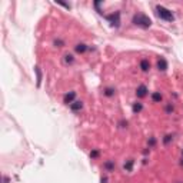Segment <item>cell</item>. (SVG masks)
Returning <instances> with one entry per match:
<instances>
[{"label":"cell","instance_id":"cell-1","mask_svg":"<svg viewBox=\"0 0 183 183\" xmlns=\"http://www.w3.org/2000/svg\"><path fill=\"white\" fill-rule=\"evenodd\" d=\"M132 23L137 27H142V29H149L152 26V20L143 13H137L133 16L132 19Z\"/></svg>","mask_w":183,"mask_h":183},{"label":"cell","instance_id":"cell-2","mask_svg":"<svg viewBox=\"0 0 183 183\" xmlns=\"http://www.w3.org/2000/svg\"><path fill=\"white\" fill-rule=\"evenodd\" d=\"M156 14L160 17L162 20H164V22H173L175 20V16H173V13L170 12L169 9H166L164 6H156Z\"/></svg>","mask_w":183,"mask_h":183},{"label":"cell","instance_id":"cell-3","mask_svg":"<svg viewBox=\"0 0 183 183\" xmlns=\"http://www.w3.org/2000/svg\"><path fill=\"white\" fill-rule=\"evenodd\" d=\"M107 22L110 23L112 27H119L120 26V12H115V13L106 16Z\"/></svg>","mask_w":183,"mask_h":183},{"label":"cell","instance_id":"cell-4","mask_svg":"<svg viewBox=\"0 0 183 183\" xmlns=\"http://www.w3.org/2000/svg\"><path fill=\"white\" fill-rule=\"evenodd\" d=\"M147 92H149V90H147V86H146V85H140L136 89V96L139 99H143V97H146V96H147Z\"/></svg>","mask_w":183,"mask_h":183},{"label":"cell","instance_id":"cell-5","mask_svg":"<svg viewBox=\"0 0 183 183\" xmlns=\"http://www.w3.org/2000/svg\"><path fill=\"white\" fill-rule=\"evenodd\" d=\"M74 99H76V92H69V93H66L65 97H63V102H65L66 105H72L73 102H74Z\"/></svg>","mask_w":183,"mask_h":183},{"label":"cell","instance_id":"cell-6","mask_svg":"<svg viewBox=\"0 0 183 183\" xmlns=\"http://www.w3.org/2000/svg\"><path fill=\"white\" fill-rule=\"evenodd\" d=\"M157 69H159V72H166L167 70V62H166V59L160 57L157 60Z\"/></svg>","mask_w":183,"mask_h":183},{"label":"cell","instance_id":"cell-7","mask_svg":"<svg viewBox=\"0 0 183 183\" xmlns=\"http://www.w3.org/2000/svg\"><path fill=\"white\" fill-rule=\"evenodd\" d=\"M87 45H85V43H77V45L74 46V52L79 53V54H83V53L87 52Z\"/></svg>","mask_w":183,"mask_h":183},{"label":"cell","instance_id":"cell-8","mask_svg":"<svg viewBox=\"0 0 183 183\" xmlns=\"http://www.w3.org/2000/svg\"><path fill=\"white\" fill-rule=\"evenodd\" d=\"M116 167V163H115V160H106L105 163H103V169L106 172H113Z\"/></svg>","mask_w":183,"mask_h":183},{"label":"cell","instance_id":"cell-9","mask_svg":"<svg viewBox=\"0 0 183 183\" xmlns=\"http://www.w3.org/2000/svg\"><path fill=\"white\" fill-rule=\"evenodd\" d=\"M70 109H72L73 112H80L83 109V102H82V100H74L72 105H70Z\"/></svg>","mask_w":183,"mask_h":183},{"label":"cell","instance_id":"cell-10","mask_svg":"<svg viewBox=\"0 0 183 183\" xmlns=\"http://www.w3.org/2000/svg\"><path fill=\"white\" fill-rule=\"evenodd\" d=\"M140 69H142V72H149L150 70V62L147 59H142L140 60Z\"/></svg>","mask_w":183,"mask_h":183},{"label":"cell","instance_id":"cell-11","mask_svg":"<svg viewBox=\"0 0 183 183\" xmlns=\"http://www.w3.org/2000/svg\"><path fill=\"white\" fill-rule=\"evenodd\" d=\"M152 100H153L155 103H160V102L163 100L162 93H160V92H153V93H152Z\"/></svg>","mask_w":183,"mask_h":183},{"label":"cell","instance_id":"cell-12","mask_svg":"<svg viewBox=\"0 0 183 183\" xmlns=\"http://www.w3.org/2000/svg\"><path fill=\"white\" fill-rule=\"evenodd\" d=\"M103 94H105L106 97H113L116 94V89L115 87H106L105 90H103Z\"/></svg>","mask_w":183,"mask_h":183},{"label":"cell","instance_id":"cell-13","mask_svg":"<svg viewBox=\"0 0 183 183\" xmlns=\"http://www.w3.org/2000/svg\"><path fill=\"white\" fill-rule=\"evenodd\" d=\"M132 110H133L135 115H137V113H140V112L143 110V105L140 102H136V103H133V106H132Z\"/></svg>","mask_w":183,"mask_h":183},{"label":"cell","instance_id":"cell-14","mask_svg":"<svg viewBox=\"0 0 183 183\" xmlns=\"http://www.w3.org/2000/svg\"><path fill=\"white\" fill-rule=\"evenodd\" d=\"M65 63L66 65H73L74 63V56L72 53H66L65 54Z\"/></svg>","mask_w":183,"mask_h":183},{"label":"cell","instance_id":"cell-15","mask_svg":"<svg viewBox=\"0 0 183 183\" xmlns=\"http://www.w3.org/2000/svg\"><path fill=\"white\" fill-rule=\"evenodd\" d=\"M133 164H135V160H133V159H129V160L123 164L124 170H126V172H132V169H133Z\"/></svg>","mask_w":183,"mask_h":183},{"label":"cell","instance_id":"cell-16","mask_svg":"<svg viewBox=\"0 0 183 183\" xmlns=\"http://www.w3.org/2000/svg\"><path fill=\"white\" fill-rule=\"evenodd\" d=\"M162 142H163V144H166V146H167V144H170L172 142H173V135H172V133L166 135V136L163 137V140H162Z\"/></svg>","mask_w":183,"mask_h":183},{"label":"cell","instance_id":"cell-17","mask_svg":"<svg viewBox=\"0 0 183 183\" xmlns=\"http://www.w3.org/2000/svg\"><path fill=\"white\" fill-rule=\"evenodd\" d=\"M34 72H36V76H37V86H40V83H42V79H43L42 72H40V67H34Z\"/></svg>","mask_w":183,"mask_h":183},{"label":"cell","instance_id":"cell-18","mask_svg":"<svg viewBox=\"0 0 183 183\" xmlns=\"http://www.w3.org/2000/svg\"><path fill=\"white\" fill-rule=\"evenodd\" d=\"M164 110H166V113H167V115H172V113L175 112V106L172 105V103H167V105H166V107H164Z\"/></svg>","mask_w":183,"mask_h":183},{"label":"cell","instance_id":"cell-19","mask_svg":"<svg viewBox=\"0 0 183 183\" xmlns=\"http://www.w3.org/2000/svg\"><path fill=\"white\" fill-rule=\"evenodd\" d=\"M53 45L56 46V47H63V46H65V42L62 39H54L53 40Z\"/></svg>","mask_w":183,"mask_h":183},{"label":"cell","instance_id":"cell-20","mask_svg":"<svg viewBox=\"0 0 183 183\" xmlns=\"http://www.w3.org/2000/svg\"><path fill=\"white\" fill-rule=\"evenodd\" d=\"M99 155H100V152H99L97 149H94V150L90 152V157H92V159H96V157H99Z\"/></svg>","mask_w":183,"mask_h":183},{"label":"cell","instance_id":"cell-21","mask_svg":"<svg viewBox=\"0 0 183 183\" xmlns=\"http://www.w3.org/2000/svg\"><path fill=\"white\" fill-rule=\"evenodd\" d=\"M147 144H149V147H153V146L156 144V139H155V137H150L149 142H147Z\"/></svg>","mask_w":183,"mask_h":183},{"label":"cell","instance_id":"cell-22","mask_svg":"<svg viewBox=\"0 0 183 183\" xmlns=\"http://www.w3.org/2000/svg\"><path fill=\"white\" fill-rule=\"evenodd\" d=\"M127 120H122V122H120V127H127Z\"/></svg>","mask_w":183,"mask_h":183},{"label":"cell","instance_id":"cell-23","mask_svg":"<svg viewBox=\"0 0 183 183\" xmlns=\"http://www.w3.org/2000/svg\"><path fill=\"white\" fill-rule=\"evenodd\" d=\"M3 182H4V183H10V179H9L7 176H4V177H3Z\"/></svg>","mask_w":183,"mask_h":183},{"label":"cell","instance_id":"cell-24","mask_svg":"<svg viewBox=\"0 0 183 183\" xmlns=\"http://www.w3.org/2000/svg\"><path fill=\"white\" fill-rule=\"evenodd\" d=\"M100 182H102V183H106V182H107V177H106V176H102Z\"/></svg>","mask_w":183,"mask_h":183},{"label":"cell","instance_id":"cell-25","mask_svg":"<svg viewBox=\"0 0 183 183\" xmlns=\"http://www.w3.org/2000/svg\"><path fill=\"white\" fill-rule=\"evenodd\" d=\"M179 163H180V166H182V167H183V157H182V159H180V162H179Z\"/></svg>","mask_w":183,"mask_h":183},{"label":"cell","instance_id":"cell-26","mask_svg":"<svg viewBox=\"0 0 183 183\" xmlns=\"http://www.w3.org/2000/svg\"><path fill=\"white\" fill-rule=\"evenodd\" d=\"M176 183H183V182H176Z\"/></svg>","mask_w":183,"mask_h":183},{"label":"cell","instance_id":"cell-27","mask_svg":"<svg viewBox=\"0 0 183 183\" xmlns=\"http://www.w3.org/2000/svg\"><path fill=\"white\" fill-rule=\"evenodd\" d=\"M182 157H183V152H182Z\"/></svg>","mask_w":183,"mask_h":183}]
</instances>
